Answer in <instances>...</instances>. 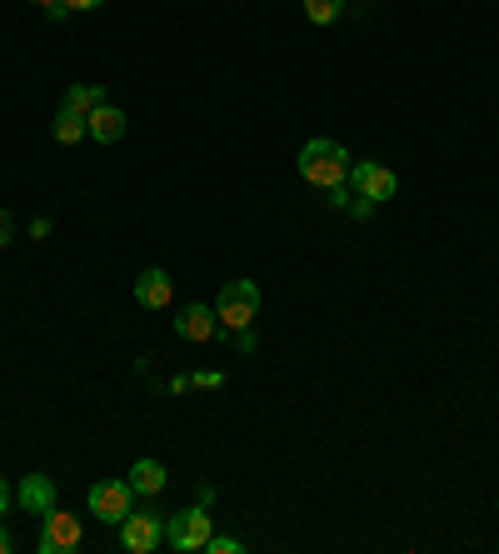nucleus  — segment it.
I'll return each instance as SVG.
<instances>
[{"label":"nucleus","mask_w":499,"mask_h":554,"mask_svg":"<svg viewBox=\"0 0 499 554\" xmlns=\"http://www.w3.org/2000/svg\"><path fill=\"white\" fill-rule=\"evenodd\" d=\"M300 175L310 180V185H320V190H330V185H345L350 180V150L340 145V140H310L305 150H300Z\"/></svg>","instance_id":"nucleus-1"},{"label":"nucleus","mask_w":499,"mask_h":554,"mask_svg":"<svg viewBox=\"0 0 499 554\" xmlns=\"http://www.w3.org/2000/svg\"><path fill=\"white\" fill-rule=\"evenodd\" d=\"M260 315V290L255 280H230L220 295H215V320L225 330H250V320Z\"/></svg>","instance_id":"nucleus-2"},{"label":"nucleus","mask_w":499,"mask_h":554,"mask_svg":"<svg viewBox=\"0 0 499 554\" xmlns=\"http://www.w3.org/2000/svg\"><path fill=\"white\" fill-rule=\"evenodd\" d=\"M210 525H215V520H210V505H195V510H180V515L165 520V540H170V550L195 554L210 545V535H215Z\"/></svg>","instance_id":"nucleus-3"},{"label":"nucleus","mask_w":499,"mask_h":554,"mask_svg":"<svg viewBox=\"0 0 499 554\" xmlns=\"http://www.w3.org/2000/svg\"><path fill=\"white\" fill-rule=\"evenodd\" d=\"M160 540H165V515H155V510H130V515L120 520V545L130 554L160 550Z\"/></svg>","instance_id":"nucleus-4"},{"label":"nucleus","mask_w":499,"mask_h":554,"mask_svg":"<svg viewBox=\"0 0 499 554\" xmlns=\"http://www.w3.org/2000/svg\"><path fill=\"white\" fill-rule=\"evenodd\" d=\"M350 185L360 190V200H390L395 190H400V180H395V170L390 165H380V160H360V165H350Z\"/></svg>","instance_id":"nucleus-5"},{"label":"nucleus","mask_w":499,"mask_h":554,"mask_svg":"<svg viewBox=\"0 0 499 554\" xmlns=\"http://www.w3.org/2000/svg\"><path fill=\"white\" fill-rule=\"evenodd\" d=\"M130 495H135L130 480H100V485H90V515L120 525L130 515Z\"/></svg>","instance_id":"nucleus-6"},{"label":"nucleus","mask_w":499,"mask_h":554,"mask_svg":"<svg viewBox=\"0 0 499 554\" xmlns=\"http://www.w3.org/2000/svg\"><path fill=\"white\" fill-rule=\"evenodd\" d=\"M75 545H80V520H75V515H65V510H50L35 550H40V554H70Z\"/></svg>","instance_id":"nucleus-7"},{"label":"nucleus","mask_w":499,"mask_h":554,"mask_svg":"<svg viewBox=\"0 0 499 554\" xmlns=\"http://www.w3.org/2000/svg\"><path fill=\"white\" fill-rule=\"evenodd\" d=\"M170 295H175V280H170V270H160V265H150V270L135 280V300H140L145 310H165Z\"/></svg>","instance_id":"nucleus-8"},{"label":"nucleus","mask_w":499,"mask_h":554,"mask_svg":"<svg viewBox=\"0 0 499 554\" xmlns=\"http://www.w3.org/2000/svg\"><path fill=\"white\" fill-rule=\"evenodd\" d=\"M15 505L45 520V515L55 510V485H50V475H25L20 490H15Z\"/></svg>","instance_id":"nucleus-9"},{"label":"nucleus","mask_w":499,"mask_h":554,"mask_svg":"<svg viewBox=\"0 0 499 554\" xmlns=\"http://www.w3.org/2000/svg\"><path fill=\"white\" fill-rule=\"evenodd\" d=\"M125 125H130V120H125V110H115L110 100H105V105H95V110L85 115V130H90V140H100V145H115V140L125 135Z\"/></svg>","instance_id":"nucleus-10"},{"label":"nucleus","mask_w":499,"mask_h":554,"mask_svg":"<svg viewBox=\"0 0 499 554\" xmlns=\"http://www.w3.org/2000/svg\"><path fill=\"white\" fill-rule=\"evenodd\" d=\"M215 330H220V320H215L210 305H185V310L175 315V335H180V340H195V345H200V340H210Z\"/></svg>","instance_id":"nucleus-11"},{"label":"nucleus","mask_w":499,"mask_h":554,"mask_svg":"<svg viewBox=\"0 0 499 554\" xmlns=\"http://www.w3.org/2000/svg\"><path fill=\"white\" fill-rule=\"evenodd\" d=\"M50 135H55L60 145H75V140H85L90 130H85V115H80V110H65V105H60L55 120H50Z\"/></svg>","instance_id":"nucleus-12"},{"label":"nucleus","mask_w":499,"mask_h":554,"mask_svg":"<svg viewBox=\"0 0 499 554\" xmlns=\"http://www.w3.org/2000/svg\"><path fill=\"white\" fill-rule=\"evenodd\" d=\"M130 490H135V495H160V490H165V465H160V460H140V465L130 470Z\"/></svg>","instance_id":"nucleus-13"},{"label":"nucleus","mask_w":499,"mask_h":554,"mask_svg":"<svg viewBox=\"0 0 499 554\" xmlns=\"http://www.w3.org/2000/svg\"><path fill=\"white\" fill-rule=\"evenodd\" d=\"M95 105H105V90H100V85H70V90H65V110L90 115Z\"/></svg>","instance_id":"nucleus-14"},{"label":"nucleus","mask_w":499,"mask_h":554,"mask_svg":"<svg viewBox=\"0 0 499 554\" xmlns=\"http://www.w3.org/2000/svg\"><path fill=\"white\" fill-rule=\"evenodd\" d=\"M305 15H310L315 25H330V20L345 15V0H305Z\"/></svg>","instance_id":"nucleus-15"},{"label":"nucleus","mask_w":499,"mask_h":554,"mask_svg":"<svg viewBox=\"0 0 499 554\" xmlns=\"http://www.w3.org/2000/svg\"><path fill=\"white\" fill-rule=\"evenodd\" d=\"M210 554H240V540H230V535H210Z\"/></svg>","instance_id":"nucleus-16"},{"label":"nucleus","mask_w":499,"mask_h":554,"mask_svg":"<svg viewBox=\"0 0 499 554\" xmlns=\"http://www.w3.org/2000/svg\"><path fill=\"white\" fill-rule=\"evenodd\" d=\"M15 240V220H10V210H0V245H10Z\"/></svg>","instance_id":"nucleus-17"},{"label":"nucleus","mask_w":499,"mask_h":554,"mask_svg":"<svg viewBox=\"0 0 499 554\" xmlns=\"http://www.w3.org/2000/svg\"><path fill=\"white\" fill-rule=\"evenodd\" d=\"M190 380H195V385H205V390H215V385H220L225 375H215V370H210V375H190Z\"/></svg>","instance_id":"nucleus-18"},{"label":"nucleus","mask_w":499,"mask_h":554,"mask_svg":"<svg viewBox=\"0 0 499 554\" xmlns=\"http://www.w3.org/2000/svg\"><path fill=\"white\" fill-rule=\"evenodd\" d=\"M65 10H95V5H105V0H60Z\"/></svg>","instance_id":"nucleus-19"},{"label":"nucleus","mask_w":499,"mask_h":554,"mask_svg":"<svg viewBox=\"0 0 499 554\" xmlns=\"http://www.w3.org/2000/svg\"><path fill=\"white\" fill-rule=\"evenodd\" d=\"M10 510V480H0V515Z\"/></svg>","instance_id":"nucleus-20"},{"label":"nucleus","mask_w":499,"mask_h":554,"mask_svg":"<svg viewBox=\"0 0 499 554\" xmlns=\"http://www.w3.org/2000/svg\"><path fill=\"white\" fill-rule=\"evenodd\" d=\"M0 554H10V535L5 530H0Z\"/></svg>","instance_id":"nucleus-21"},{"label":"nucleus","mask_w":499,"mask_h":554,"mask_svg":"<svg viewBox=\"0 0 499 554\" xmlns=\"http://www.w3.org/2000/svg\"><path fill=\"white\" fill-rule=\"evenodd\" d=\"M30 5H45V10H50V5H60V0H30Z\"/></svg>","instance_id":"nucleus-22"}]
</instances>
